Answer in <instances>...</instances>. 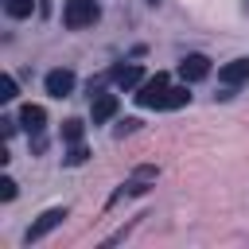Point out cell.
<instances>
[{
	"label": "cell",
	"mask_w": 249,
	"mask_h": 249,
	"mask_svg": "<svg viewBox=\"0 0 249 249\" xmlns=\"http://www.w3.org/2000/svg\"><path fill=\"white\" fill-rule=\"evenodd\" d=\"M97 16H101V8H97L93 0H66V8H62V23H66L70 31L97 23Z\"/></svg>",
	"instance_id": "6da1fadb"
},
{
	"label": "cell",
	"mask_w": 249,
	"mask_h": 249,
	"mask_svg": "<svg viewBox=\"0 0 249 249\" xmlns=\"http://www.w3.org/2000/svg\"><path fill=\"white\" fill-rule=\"evenodd\" d=\"M167 89H171V82H167V74H156V78H144V82H140V89H136V101H140L144 109H160V105H163V97H167Z\"/></svg>",
	"instance_id": "7a4b0ae2"
},
{
	"label": "cell",
	"mask_w": 249,
	"mask_h": 249,
	"mask_svg": "<svg viewBox=\"0 0 249 249\" xmlns=\"http://www.w3.org/2000/svg\"><path fill=\"white\" fill-rule=\"evenodd\" d=\"M62 218H66V210H62V206H54V210H43V214H39V218H35V222L27 226V233H23V241L31 245V241H39V237H47V233H51L54 226H62Z\"/></svg>",
	"instance_id": "3957f363"
},
{
	"label": "cell",
	"mask_w": 249,
	"mask_h": 249,
	"mask_svg": "<svg viewBox=\"0 0 249 249\" xmlns=\"http://www.w3.org/2000/svg\"><path fill=\"white\" fill-rule=\"evenodd\" d=\"M179 74H183V82H202L210 74V58L206 54H187L179 62Z\"/></svg>",
	"instance_id": "277c9868"
},
{
	"label": "cell",
	"mask_w": 249,
	"mask_h": 249,
	"mask_svg": "<svg viewBox=\"0 0 249 249\" xmlns=\"http://www.w3.org/2000/svg\"><path fill=\"white\" fill-rule=\"evenodd\" d=\"M70 89H74V74L70 70H51L47 74V93L51 97H66Z\"/></svg>",
	"instance_id": "5b68a950"
},
{
	"label": "cell",
	"mask_w": 249,
	"mask_h": 249,
	"mask_svg": "<svg viewBox=\"0 0 249 249\" xmlns=\"http://www.w3.org/2000/svg\"><path fill=\"white\" fill-rule=\"evenodd\" d=\"M19 124H23L27 132H39V128L47 124V109H43V105H23V109H19Z\"/></svg>",
	"instance_id": "8992f818"
},
{
	"label": "cell",
	"mask_w": 249,
	"mask_h": 249,
	"mask_svg": "<svg viewBox=\"0 0 249 249\" xmlns=\"http://www.w3.org/2000/svg\"><path fill=\"white\" fill-rule=\"evenodd\" d=\"M222 82L226 86H237V82H249V58H233L222 66Z\"/></svg>",
	"instance_id": "52a82bcc"
},
{
	"label": "cell",
	"mask_w": 249,
	"mask_h": 249,
	"mask_svg": "<svg viewBox=\"0 0 249 249\" xmlns=\"http://www.w3.org/2000/svg\"><path fill=\"white\" fill-rule=\"evenodd\" d=\"M113 113H117V97L113 93H97L93 97V124H105Z\"/></svg>",
	"instance_id": "ba28073f"
},
{
	"label": "cell",
	"mask_w": 249,
	"mask_h": 249,
	"mask_svg": "<svg viewBox=\"0 0 249 249\" xmlns=\"http://www.w3.org/2000/svg\"><path fill=\"white\" fill-rule=\"evenodd\" d=\"M113 82H117L121 89H132V86L144 82V74H140V66H117V70H113Z\"/></svg>",
	"instance_id": "9c48e42d"
},
{
	"label": "cell",
	"mask_w": 249,
	"mask_h": 249,
	"mask_svg": "<svg viewBox=\"0 0 249 249\" xmlns=\"http://www.w3.org/2000/svg\"><path fill=\"white\" fill-rule=\"evenodd\" d=\"M187 101H191V93H187V86H171L160 109H179V105H187Z\"/></svg>",
	"instance_id": "30bf717a"
},
{
	"label": "cell",
	"mask_w": 249,
	"mask_h": 249,
	"mask_svg": "<svg viewBox=\"0 0 249 249\" xmlns=\"http://www.w3.org/2000/svg\"><path fill=\"white\" fill-rule=\"evenodd\" d=\"M31 8H35V0H4V12H8V16H16V19L31 16Z\"/></svg>",
	"instance_id": "8fae6325"
},
{
	"label": "cell",
	"mask_w": 249,
	"mask_h": 249,
	"mask_svg": "<svg viewBox=\"0 0 249 249\" xmlns=\"http://www.w3.org/2000/svg\"><path fill=\"white\" fill-rule=\"evenodd\" d=\"M62 140H70V144H78V140H82V121H78V117L62 121Z\"/></svg>",
	"instance_id": "7c38bea8"
},
{
	"label": "cell",
	"mask_w": 249,
	"mask_h": 249,
	"mask_svg": "<svg viewBox=\"0 0 249 249\" xmlns=\"http://www.w3.org/2000/svg\"><path fill=\"white\" fill-rule=\"evenodd\" d=\"M12 97H16V78L0 74V101H12Z\"/></svg>",
	"instance_id": "4fadbf2b"
},
{
	"label": "cell",
	"mask_w": 249,
	"mask_h": 249,
	"mask_svg": "<svg viewBox=\"0 0 249 249\" xmlns=\"http://www.w3.org/2000/svg\"><path fill=\"white\" fill-rule=\"evenodd\" d=\"M86 160H89V152H86L82 144H74V148H70V156H66V163H70V167H78V163H86Z\"/></svg>",
	"instance_id": "5bb4252c"
},
{
	"label": "cell",
	"mask_w": 249,
	"mask_h": 249,
	"mask_svg": "<svg viewBox=\"0 0 249 249\" xmlns=\"http://www.w3.org/2000/svg\"><path fill=\"white\" fill-rule=\"evenodd\" d=\"M0 198H4V202H8V198H16V179H8V175L0 179Z\"/></svg>",
	"instance_id": "9a60e30c"
},
{
	"label": "cell",
	"mask_w": 249,
	"mask_h": 249,
	"mask_svg": "<svg viewBox=\"0 0 249 249\" xmlns=\"http://www.w3.org/2000/svg\"><path fill=\"white\" fill-rule=\"evenodd\" d=\"M136 124H140V121H136V117H128L124 124H117V136H124V132H136Z\"/></svg>",
	"instance_id": "2e32d148"
}]
</instances>
